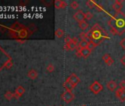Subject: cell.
Returning <instances> with one entry per match:
<instances>
[{"label": "cell", "instance_id": "obj_1", "mask_svg": "<svg viewBox=\"0 0 125 106\" xmlns=\"http://www.w3.org/2000/svg\"><path fill=\"white\" fill-rule=\"evenodd\" d=\"M102 31L103 32L104 30L99 26V28L97 29L96 28V26H94L93 28L91 30V35L90 38H92V39H93V40H96V41H99L101 38L102 39L106 38L107 37L105 35H102Z\"/></svg>", "mask_w": 125, "mask_h": 106}, {"label": "cell", "instance_id": "obj_2", "mask_svg": "<svg viewBox=\"0 0 125 106\" xmlns=\"http://www.w3.org/2000/svg\"><path fill=\"white\" fill-rule=\"evenodd\" d=\"M89 89L94 94H98L103 90V85L98 81H94L90 86Z\"/></svg>", "mask_w": 125, "mask_h": 106}, {"label": "cell", "instance_id": "obj_3", "mask_svg": "<svg viewBox=\"0 0 125 106\" xmlns=\"http://www.w3.org/2000/svg\"><path fill=\"white\" fill-rule=\"evenodd\" d=\"M62 99L66 102V103H70L72 102L74 99V94L72 93V91H67L66 90L65 92L62 94L61 95Z\"/></svg>", "mask_w": 125, "mask_h": 106}, {"label": "cell", "instance_id": "obj_4", "mask_svg": "<svg viewBox=\"0 0 125 106\" xmlns=\"http://www.w3.org/2000/svg\"><path fill=\"white\" fill-rule=\"evenodd\" d=\"M91 51L88 48H79L77 46V52H76V55L78 57H84V58H87L88 57H89V55H91Z\"/></svg>", "mask_w": 125, "mask_h": 106}, {"label": "cell", "instance_id": "obj_5", "mask_svg": "<svg viewBox=\"0 0 125 106\" xmlns=\"http://www.w3.org/2000/svg\"><path fill=\"white\" fill-rule=\"evenodd\" d=\"M77 43H78V39L77 38H73L70 42L66 43V45L64 46V49L66 50L74 51V49H77V46H78Z\"/></svg>", "mask_w": 125, "mask_h": 106}, {"label": "cell", "instance_id": "obj_6", "mask_svg": "<svg viewBox=\"0 0 125 106\" xmlns=\"http://www.w3.org/2000/svg\"><path fill=\"white\" fill-rule=\"evenodd\" d=\"M66 80H67L68 82H70L74 88H75V87L78 85V83L80 82L79 78L77 77V75H76L75 74H72L70 75V76L68 77V78H67Z\"/></svg>", "mask_w": 125, "mask_h": 106}, {"label": "cell", "instance_id": "obj_7", "mask_svg": "<svg viewBox=\"0 0 125 106\" xmlns=\"http://www.w3.org/2000/svg\"><path fill=\"white\" fill-rule=\"evenodd\" d=\"M73 18L74 19V20L80 23L83 21H85V13H83L82 10H77L73 16Z\"/></svg>", "mask_w": 125, "mask_h": 106}, {"label": "cell", "instance_id": "obj_8", "mask_svg": "<svg viewBox=\"0 0 125 106\" xmlns=\"http://www.w3.org/2000/svg\"><path fill=\"white\" fill-rule=\"evenodd\" d=\"M116 96L121 102L125 101V89L118 88L116 92Z\"/></svg>", "mask_w": 125, "mask_h": 106}, {"label": "cell", "instance_id": "obj_9", "mask_svg": "<svg viewBox=\"0 0 125 106\" xmlns=\"http://www.w3.org/2000/svg\"><path fill=\"white\" fill-rule=\"evenodd\" d=\"M54 4V7L56 9L65 8L67 6V3L65 1H61V0H55Z\"/></svg>", "mask_w": 125, "mask_h": 106}, {"label": "cell", "instance_id": "obj_10", "mask_svg": "<svg viewBox=\"0 0 125 106\" xmlns=\"http://www.w3.org/2000/svg\"><path fill=\"white\" fill-rule=\"evenodd\" d=\"M122 2L123 1H119V0H116L115 2L113 4L112 7L117 12V13H120L121 10L122 8Z\"/></svg>", "mask_w": 125, "mask_h": 106}, {"label": "cell", "instance_id": "obj_11", "mask_svg": "<svg viewBox=\"0 0 125 106\" xmlns=\"http://www.w3.org/2000/svg\"><path fill=\"white\" fill-rule=\"evenodd\" d=\"M106 86H107V89L110 91V92H114L115 89L117 87V84H116V81H114V80H110V81H109L107 83Z\"/></svg>", "mask_w": 125, "mask_h": 106}, {"label": "cell", "instance_id": "obj_12", "mask_svg": "<svg viewBox=\"0 0 125 106\" xmlns=\"http://www.w3.org/2000/svg\"><path fill=\"white\" fill-rule=\"evenodd\" d=\"M27 76L29 77L30 79L31 80H35L38 77V72L35 69H31L27 73Z\"/></svg>", "mask_w": 125, "mask_h": 106}, {"label": "cell", "instance_id": "obj_13", "mask_svg": "<svg viewBox=\"0 0 125 106\" xmlns=\"http://www.w3.org/2000/svg\"><path fill=\"white\" fill-rule=\"evenodd\" d=\"M63 87L67 91H72L73 88H74V87L72 85V84L70 83V82H68L67 80H66V81L64 82L63 83Z\"/></svg>", "mask_w": 125, "mask_h": 106}, {"label": "cell", "instance_id": "obj_14", "mask_svg": "<svg viewBox=\"0 0 125 106\" xmlns=\"http://www.w3.org/2000/svg\"><path fill=\"white\" fill-rule=\"evenodd\" d=\"M116 24L118 28H123L124 27H125V21L121 18L116 19Z\"/></svg>", "mask_w": 125, "mask_h": 106}, {"label": "cell", "instance_id": "obj_15", "mask_svg": "<svg viewBox=\"0 0 125 106\" xmlns=\"http://www.w3.org/2000/svg\"><path fill=\"white\" fill-rule=\"evenodd\" d=\"M79 37L81 38L82 41H86L87 42H90L91 41H92L90 38V36L88 35V34L85 33H82L79 34Z\"/></svg>", "mask_w": 125, "mask_h": 106}, {"label": "cell", "instance_id": "obj_16", "mask_svg": "<svg viewBox=\"0 0 125 106\" xmlns=\"http://www.w3.org/2000/svg\"><path fill=\"white\" fill-rule=\"evenodd\" d=\"M55 35L57 36V38H61L63 37L64 35V32H63V30L61 29V28H58L57 29V30L55 31Z\"/></svg>", "mask_w": 125, "mask_h": 106}, {"label": "cell", "instance_id": "obj_17", "mask_svg": "<svg viewBox=\"0 0 125 106\" xmlns=\"http://www.w3.org/2000/svg\"><path fill=\"white\" fill-rule=\"evenodd\" d=\"M79 27L82 30L84 31V30H86L88 27V24L86 21H83L79 23Z\"/></svg>", "mask_w": 125, "mask_h": 106}, {"label": "cell", "instance_id": "obj_18", "mask_svg": "<svg viewBox=\"0 0 125 106\" xmlns=\"http://www.w3.org/2000/svg\"><path fill=\"white\" fill-rule=\"evenodd\" d=\"M110 31L111 33V34H112L113 35H120V33L119 31L118 30L117 28H116L115 27L112 26V27H110Z\"/></svg>", "mask_w": 125, "mask_h": 106}, {"label": "cell", "instance_id": "obj_19", "mask_svg": "<svg viewBox=\"0 0 125 106\" xmlns=\"http://www.w3.org/2000/svg\"><path fill=\"white\" fill-rule=\"evenodd\" d=\"M16 92L17 94H19L20 96H22L24 94V92H25V89H24V88L23 86H21L20 85V86L17 87V88L16 90Z\"/></svg>", "mask_w": 125, "mask_h": 106}, {"label": "cell", "instance_id": "obj_20", "mask_svg": "<svg viewBox=\"0 0 125 106\" xmlns=\"http://www.w3.org/2000/svg\"><path fill=\"white\" fill-rule=\"evenodd\" d=\"M97 46V43H96L94 41H91L90 42H88V48L91 50V51H92L93 49H95V47Z\"/></svg>", "mask_w": 125, "mask_h": 106}, {"label": "cell", "instance_id": "obj_21", "mask_svg": "<svg viewBox=\"0 0 125 106\" xmlns=\"http://www.w3.org/2000/svg\"><path fill=\"white\" fill-rule=\"evenodd\" d=\"M88 42L86 41H81L79 43H78V47L79 48H86L88 47Z\"/></svg>", "mask_w": 125, "mask_h": 106}, {"label": "cell", "instance_id": "obj_22", "mask_svg": "<svg viewBox=\"0 0 125 106\" xmlns=\"http://www.w3.org/2000/svg\"><path fill=\"white\" fill-rule=\"evenodd\" d=\"M19 37L21 38H24L26 37V35H27L26 30V29H21L20 31H19Z\"/></svg>", "mask_w": 125, "mask_h": 106}, {"label": "cell", "instance_id": "obj_23", "mask_svg": "<svg viewBox=\"0 0 125 106\" xmlns=\"http://www.w3.org/2000/svg\"><path fill=\"white\" fill-rule=\"evenodd\" d=\"M54 66L52 64H49L47 66H46V71L49 73H52L54 71Z\"/></svg>", "mask_w": 125, "mask_h": 106}, {"label": "cell", "instance_id": "obj_24", "mask_svg": "<svg viewBox=\"0 0 125 106\" xmlns=\"http://www.w3.org/2000/svg\"><path fill=\"white\" fill-rule=\"evenodd\" d=\"M92 18H93V14H92L91 12L88 11V12H86V13H85V19H86V20L90 21V20L92 19Z\"/></svg>", "mask_w": 125, "mask_h": 106}, {"label": "cell", "instance_id": "obj_25", "mask_svg": "<svg viewBox=\"0 0 125 106\" xmlns=\"http://www.w3.org/2000/svg\"><path fill=\"white\" fill-rule=\"evenodd\" d=\"M70 7H71V8H72L73 10H76V9H77L78 7H79V3H78L77 2H76V1H73V2L70 4Z\"/></svg>", "mask_w": 125, "mask_h": 106}, {"label": "cell", "instance_id": "obj_26", "mask_svg": "<svg viewBox=\"0 0 125 106\" xmlns=\"http://www.w3.org/2000/svg\"><path fill=\"white\" fill-rule=\"evenodd\" d=\"M5 97L7 99V100H10L13 97V94L10 92H7L5 94Z\"/></svg>", "mask_w": 125, "mask_h": 106}, {"label": "cell", "instance_id": "obj_27", "mask_svg": "<svg viewBox=\"0 0 125 106\" xmlns=\"http://www.w3.org/2000/svg\"><path fill=\"white\" fill-rule=\"evenodd\" d=\"M110 58H111L110 55V54H107V53L105 54V55L102 56V60H104V62H105V63H107V62L108 61V60L110 59Z\"/></svg>", "mask_w": 125, "mask_h": 106}, {"label": "cell", "instance_id": "obj_28", "mask_svg": "<svg viewBox=\"0 0 125 106\" xmlns=\"http://www.w3.org/2000/svg\"><path fill=\"white\" fill-rule=\"evenodd\" d=\"M86 5L88 7L93 8V7L95 5V2L93 1H91V0H88V1H87V2H86Z\"/></svg>", "mask_w": 125, "mask_h": 106}, {"label": "cell", "instance_id": "obj_29", "mask_svg": "<svg viewBox=\"0 0 125 106\" xmlns=\"http://www.w3.org/2000/svg\"><path fill=\"white\" fill-rule=\"evenodd\" d=\"M5 66L7 68V69H10V68H11L12 66H13V63H12V61L10 60H8L7 61L5 64Z\"/></svg>", "mask_w": 125, "mask_h": 106}, {"label": "cell", "instance_id": "obj_30", "mask_svg": "<svg viewBox=\"0 0 125 106\" xmlns=\"http://www.w3.org/2000/svg\"><path fill=\"white\" fill-rule=\"evenodd\" d=\"M113 63H114V60H113V59L112 57H111L110 59L108 60V61L107 63H105V64L107 66H112L113 64Z\"/></svg>", "mask_w": 125, "mask_h": 106}, {"label": "cell", "instance_id": "obj_31", "mask_svg": "<svg viewBox=\"0 0 125 106\" xmlns=\"http://www.w3.org/2000/svg\"><path fill=\"white\" fill-rule=\"evenodd\" d=\"M120 46L121 47V48L125 50V38H124L121 41H120Z\"/></svg>", "mask_w": 125, "mask_h": 106}, {"label": "cell", "instance_id": "obj_32", "mask_svg": "<svg viewBox=\"0 0 125 106\" xmlns=\"http://www.w3.org/2000/svg\"><path fill=\"white\" fill-rule=\"evenodd\" d=\"M119 87H120V88L125 89V80H121L119 83Z\"/></svg>", "mask_w": 125, "mask_h": 106}, {"label": "cell", "instance_id": "obj_33", "mask_svg": "<svg viewBox=\"0 0 125 106\" xmlns=\"http://www.w3.org/2000/svg\"><path fill=\"white\" fill-rule=\"evenodd\" d=\"M120 61H121V64L125 67V55H123V57H122L121 58V60H120Z\"/></svg>", "mask_w": 125, "mask_h": 106}, {"label": "cell", "instance_id": "obj_34", "mask_svg": "<svg viewBox=\"0 0 125 106\" xmlns=\"http://www.w3.org/2000/svg\"><path fill=\"white\" fill-rule=\"evenodd\" d=\"M21 97V96H20V95H19V94H17L16 92H15L14 94H13V97L16 98V99H19Z\"/></svg>", "mask_w": 125, "mask_h": 106}, {"label": "cell", "instance_id": "obj_35", "mask_svg": "<svg viewBox=\"0 0 125 106\" xmlns=\"http://www.w3.org/2000/svg\"><path fill=\"white\" fill-rule=\"evenodd\" d=\"M81 106H87V105H81Z\"/></svg>", "mask_w": 125, "mask_h": 106}]
</instances>
